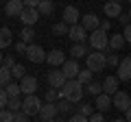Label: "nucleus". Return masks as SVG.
<instances>
[{
  "instance_id": "f257e3e1",
  "label": "nucleus",
  "mask_w": 131,
  "mask_h": 122,
  "mask_svg": "<svg viewBox=\"0 0 131 122\" xmlns=\"http://www.w3.org/2000/svg\"><path fill=\"white\" fill-rule=\"evenodd\" d=\"M59 92H61V98L70 100V103L74 105V103H79V100L83 98V94H85V85H81L77 79H68V81H66V85L59 89Z\"/></svg>"
},
{
  "instance_id": "f03ea898",
  "label": "nucleus",
  "mask_w": 131,
  "mask_h": 122,
  "mask_svg": "<svg viewBox=\"0 0 131 122\" xmlns=\"http://www.w3.org/2000/svg\"><path fill=\"white\" fill-rule=\"evenodd\" d=\"M85 63H88V70L101 72V70L107 68V55L101 52V50H94V52H90V55L85 57Z\"/></svg>"
},
{
  "instance_id": "7ed1b4c3",
  "label": "nucleus",
  "mask_w": 131,
  "mask_h": 122,
  "mask_svg": "<svg viewBox=\"0 0 131 122\" xmlns=\"http://www.w3.org/2000/svg\"><path fill=\"white\" fill-rule=\"evenodd\" d=\"M88 42H90V48L105 52V50H107V46H109V35L105 33V31H101V28H96V31H92V33H90Z\"/></svg>"
},
{
  "instance_id": "20e7f679",
  "label": "nucleus",
  "mask_w": 131,
  "mask_h": 122,
  "mask_svg": "<svg viewBox=\"0 0 131 122\" xmlns=\"http://www.w3.org/2000/svg\"><path fill=\"white\" fill-rule=\"evenodd\" d=\"M42 105H44V103H42V100H39L35 94L24 96V98H22V111L26 113L28 118H31V116H39V109H42Z\"/></svg>"
},
{
  "instance_id": "39448f33",
  "label": "nucleus",
  "mask_w": 131,
  "mask_h": 122,
  "mask_svg": "<svg viewBox=\"0 0 131 122\" xmlns=\"http://www.w3.org/2000/svg\"><path fill=\"white\" fill-rule=\"evenodd\" d=\"M46 55H48V52L44 50L39 44H28V48H26V59L31 61V63H42V61H46Z\"/></svg>"
},
{
  "instance_id": "423d86ee",
  "label": "nucleus",
  "mask_w": 131,
  "mask_h": 122,
  "mask_svg": "<svg viewBox=\"0 0 131 122\" xmlns=\"http://www.w3.org/2000/svg\"><path fill=\"white\" fill-rule=\"evenodd\" d=\"M68 37L72 39V44H85V39L90 37V33L81 26V24H74V26H70V31H68Z\"/></svg>"
},
{
  "instance_id": "0eeeda50",
  "label": "nucleus",
  "mask_w": 131,
  "mask_h": 122,
  "mask_svg": "<svg viewBox=\"0 0 131 122\" xmlns=\"http://www.w3.org/2000/svg\"><path fill=\"white\" fill-rule=\"evenodd\" d=\"M57 103H44L42 105V109H39V120L42 122H50V120H55L57 118Z\"/></svg>"
},
{
  "instance_id": "6e6552de",
  "label": "nucleus",
  "mask_w": 131,
  "mask_h": 122,
  "mask_svg": "<svg viewBox=\"0 0 131 122\" xmlns=\"http://www.w3.org/2000/svg\"><path fill=\"white\" fill-rule=\"evenodd\" d=\"M63 22L68 24V26L81 24V13H79V9H77V7H72V5H68V7L63 9Z\"/></svg>"
},
{
  "instance_id": "1a4fd4ad",
  "label": "nucleus",
  "mask_w": 131,
  "mask_h": 122,
  "mask_svg": "<svg viewBox=\"0 0 131 122\" xmlns=\"http://www.w3.org/2000/svg\"><path fill=\"white\" fill-rule=\"evenodd\" d=\"M66 81H68V79H66V74H63L61 70H57V68L48 72V85H50V87H55V89H61V87L66 85Z\"/></svg>"
},
{
  "instance_id": "9d476101",
  "label": "nucleus",
  "mask_w": 131,
  "mask_h": 122,
  "mask_svg": "<svg viewBox=\"0 0 131 122\" xmlns=\"http://www.w3.org/2000/svg\"><path fill=\"white\" fill-rule=\"evenodd\" d=\"M20 20H22L24 26H33V24L39 20V11L35 9V7H24L22 15H20Z\"/></svg>"
},
{
  "instance_id": "9b49d317",
  "label": "nucleus",
  "mask_w": 131,
  "mask_h": 122,
  "mask_svg": "<svg viewBox=\"0 0 131 122\" xmlns=\"http://www.w3.org/2000/svg\"><path fill=\"white\" fill-rule=\"evenodd\" d=\"M81 26H83L88 33H92V31H96V28L101 26V20H98L96 13H85V15H81Z\"/></svg>"
},
{
  "instance_id": "f8f14e48",
  "label": "nucleus",
  "mask_w": 131,
  "mask_h": 122,
  "mask_svg": "<svg viewBox=\"0 0 131 122\" xmlns=\"http://www.w3.org/2000/svg\"><path fill=\"white\" fill-rule=\"evenodd\" d=\"M129 98L131 96L127 94V92H120V89H118L116 94L112 96V105L116 109H120V111H127V109H129Z\"/></svg>"
},
{
  "instance_id": "ddd939ff",
  "label": "nucleus",
  "mask_w": 131,
  "mask_h": 122,
  "mask_svg": "<svg viewBox=\"0 0 131 122\" xmlns=\"http://www.w3.org/2000/svg\"><path fill=\"white\" fill-rule=\"evenodd\" d=\"M46 63H50L52 68H61L66 63V52L59 50V48H55V50H50L46 55Z\"/></svg>"
},
{
  "instance_id": "4468645a",
  "label": "nucleus",
  "mask_w": 131,
  "mask_h": 122,
  "mask_svg": "<svg viewBox=\"0 0 131 122\" xmlns=\"http://www.w3.org/2000/svg\"><path fill=\"white\" fill-rule=\"evenodd\" d=\"M61 72L66 74V79H77L81 72L79 63H77V59H66V63L61 66Z\"/></svg>"
},
{
  "instance_id": "2eb2a0df",
  "label": "nucleus",
  "mask_w": 131,
  "mask_h": 122,
  "mask_svg": "<svg viewBox=\"0 0 131 122\" xmlns=\"http://www.w3.org/2000/svg\"><path fill=\"white\" fill-rule=\"evenodd\" d=\"M24 11V2L22 0H9L5 5V13L9 15V18H20Z\"/></svg>"
},
{
  "instance_id": "dca6fc26",
  "label": "nucleus",
  "mask_w": 131,
  "mask_h": 122,
  "mask_svg": "<svg viewBox=\"0 0 131 122\" xmlns=\"http://www.w3.org/2000/svg\"><path fill=\"white\" fill-rule=\"evenodd\" d=\"M20 89H22V94L24 96H31V94H35V89H37V79L35 76H24L22 81H20Z\"/></svg>"
},
{
  "instance_id": "f3484780",
  "label": "nucleus",
  "mask_w": 131,
  "mask_h": 122,
  "mask_svg": "<svg viewBox=\"0 0 131 122\" xmlns=\"http://www.w3.org/2000/svg\"><path fill=\"white\" fill-rule=\"evenodd\" d=\"M118 70V79L120 81H131V57H125V59H120V66L116 68Z\"/></svg>"
},
{
  "instance_id": "a211bd4d",
  "label": "nucleus",
  "mask_w": 131,
  "mask_h": 122,
  "mask_svg": "<svg viewBox=\"0 0 131 122\" xmlns=\"http://www.w3.org/2000/svg\"><path fill=\"white\" fill-rule=\"evenodd\" d=\"M94 107H96L101 113H105L109 107H114V105H112V98H109V94H105V92H103V94H98L96 98H94Z\"/></svg>"
},
{
  "instance_id": "6ab92c4d",
  "label": "nucleus",
  "mask_w": 131,
  "mask_h": 122,
  "mask_svg": "<svg viewBox=\"0 0 131 122\" xmlns=\"http://www.w3.org/2000/svg\"><path fill=\"white\" fill-rule=\"evenodd\" d=\"M118 83H120V79L118 76H107V79L103 81V92L109 96H114L118 92Z\"/></svg>"
},
{
  "instance_id": "aec40b11",
  "label": "nucleus",
  "mask_w": 131,
  "mask_h": 122,
  "mask_svg": "<svg viewBox=\"0 0 131 122\" xmlns=\"http://www.w3.org/2000/svg\"><path fill=\"white\" fill-rule=\"evenodd\" d=\"M103 11H105V15H107V18H120V15H122L120 2H105Z\"/></svg>"
},
{
  "instance_id": "412c9836",
  "label": "nucleus",
  "mask_w": 131,
  "mask_h": 122,
  "mask_svg": "<svg viewBox=\"0 0 131 122\" xmlns=\"http://www.w3.org/2000/svg\"><path fill=\"white\" fill-rule=\"evenodd\" d=\"M122 46H125V35H122V33H114L112 37H109V46H107V50L118 52Z\"/></svg>"
},
{
  "instance_id": "4be33fe9",
  "label": "nucleus",
  "mask_w": 131,
  "mask_h": 122,
  "mask_svg": "<svg viewBox=\"0 0 131 122\" xmlns=\"http://www.w3.org/2000/svg\"><path fill=\"white\" fill-rule=\"evenodd\" d=\"M90 46H85V44H72V48H70V55H72V59H81V57H88L90 55Z\"/></svg>"
},
{
  "instance_id": "5701e85b",
  "label": "nucleus",
  "mask_w": 131,
  "mask_h": 122,
  "mask_svg": "<svg viewBox=\"0 0 131 122\" xmlns=\"http://www.w3.org/2000/svg\"><path fill=\"white\" fill-rule=\"evenodd\" d=\"M11 42H13V37H11V28L2 26V28H0V50L9 48V46H11Z\"/></svg>"
},
{
  "instance_id": "b1692460",
  "label": "nucleus",
  "mask_w": 131,
  "mask_h": 122,
  "mask_svg": "<svg viewBox=\"0 0 131 122\" xmlns=\"http://www.w3.org/2000/svg\"><path fill=\"white\" fill-rule=\"evenodd\" d=\"M33 39H35V31H33V26H22L20 42H24V44H33Z\"/></svg>"
},
{
  "instance_id": "393cba45",
  "label": "nucleus",
  "mask_w": 131,
  "mask_h": 122,
  "mask_svg": "<svg viewBox=\"0 0 131 122\" xmlns=\"http://www.w3.org/2000/svg\"><path fill=\"white\" fill-rule=\"evenodd\" d=\"M85 92H88L90 96H94V98H96L98 94H103V83H98V81H92L90 85H85Z\"/></svg>"
},
{
  "instance_id": "a878e982",
  "label": "nucleus",
  "mask_w": 131,
  "mask_h": 122,
  "mask_svg": "<svg viewBox=\"0 0 131 122\" xmlns=\"http://www.w3.org/2000/svg\"><path fill=\"white\" fill-rule=\"evenodd\" d=\"M37 11H39V15H50L52 11H55L52 0H42V2H39V7H37Z\"/></svg>"
},
{
  "instance_id": "bb28decb",
  "label": "nucleus",
  "mask_w": 131,
  "mask_h": 122,
  "mask_svg": "<svg viewBox=\"0 0 131 122\" xmlns=\"http://www.w3.org/2000/svg\"><path fill=\"white\" fill-rule=\"evenodd\" d=\"M11 70L9 68H5V66H0V87H7V85L11 83Z\"/></svg>"
},
{
  "instance_id": "cd10ccee",
  "label": "nucleus",
  "mask_w": 131,
  "mask_h": 122,
  "mask_svg": "<svg viewBox=\"0 0 131 122\" xmlns=\"http://www.w3.org/2000/svg\"><path fill=\"white\" fill-rule=\"evenodd\" d=\"M44 100H46V103H57V100H61V92H59V89H55V87H48Z\"/></svg>"
},
{
  "instance_id": "c85d7f7f",
  "label": "nucleus",
  "mask_w": 131,
  "mask_h": 122,
  "mask_svg": "<svg viewBox=\"0 0 131 122\" xmlns=\"http://www.w3.org/2000/svg\"><path fill=\"white\" fill-rule=\"evenodd\" d=\"M5 89H7V94H9V98H20V94H22L20 83H9Z\"/></svg>"
},
{
  "instance_id": "c756f323",
  "label": "nucleus",
  "mask_w": 131,
  "mask_h": 122,
  "mask_svg": "<svg viewBox=\"0 0 131 122\" xmlns=\"http://www.w3.org/2000/svg\"><path fill=\"white\" fill-rule=\"evenodd\" d=\"M105 55H107V66H109V68H118V66H120V57H118L116 52L105 50Z\"/></svg>"
},
{
  "instance_id": "7c9ffc66",
  "label": "nucleus",
  "mask_w": 131,
  "mask_h": 122,
  "mask_svg": "<svg viewBox=\"0 0 131 122\" xmlns=\"http://www.w3.org/2000/svg\"><path fill=\"white\" fill-rule=\"evenodd\" d=\"M57 111H59V113H70L72 111V103H70V100H66V98L57 100Z\"/></svg>"
},
{
  "instance_id": "2f4dec72",
  "label": "nucleus",
  "mask_w": 131,
  "mask_h": 122,
  "mask_svg": "<svg viewBox=\"0 0 131 122\" xmlns=\"http://www.w3.org/2000/svg\"><path fill=\"white\" fill-rule=\"evenodd\" d=\"M77 81H79L81 85H90L92 83V70H81L79 76H77Z\"/></svg>"
},
{
  "instance_id": "473e14b6",
  "label": "nucleus",
  "mask_w": 131,
  "mask_h": 122,
  "mask_svg": "<svg viewBox=\"0 0 131 122\" xmlns=\"http://www.w3.org/2000/svg\"><path fill=\"white\" fill-rule=\"evenodd\" d=\"M68 31H70V26H68L63 20H61V22H57L55 26H52V33H55V35H68Z\"/></svg>"
},
{
  "instance_id": "72a5a7b5",
  "label": "nucleus",
  "mask_w": 131,
  "mask_h": 122,
  "mask_svg": "<svg viewBox=\"0 0 131 122\" xmlns=\"http://www.w3.org/2000/svg\"><path fill=\"white\" fill-rule=\"evenodd\" d=\"M11 76L18 79V81H22L24 76H26V74H24V66H22V63H15V66L11 68Z\"/></svg>"
},
{
  "instance_id": "f704fd0d",
  "label": "nucleus",
  "mask_w": 131,
  "mask_h": 122,
  "mask_svg": "<svg viewBox=\"0 0 131 122\" xmlns=\"http://www.w3.org/2000/svg\"><path fill=\"white\" fill-rule=\"evenodd\" d=\"M7 109H9V111H13V113L22 111V100H20V98H9V103H7Z\"/></svg>"
},
{
  "instance_id": "c9c22d12",
  "label": "nucleus",
  "mask_w": 131,
  "mask_h": 122,
  "mask_svg": "<svg viewBox=\"0 0 131 122\" xmlns=\"http://www.w3.org/2000/svg\"><path fill=\"white\" fill-rule=\"evenodd\" d=\"M0 122H15V113L9 111V109H0Z\"/></svg>"
},
{
  "instance_id": "e433bc0d",
  "label": "nucleus",
  "mask_w": 131,
  "mask_h": 122,
  "mask_svg": "<svg viewBox=\"0 0 131 122\" xmlns=\"http://www.w3.org/2000/svg\"><path fill=\"white\" fill-rule=\"evenodd\" d=\"M77 113H81V116H85V118H90V116H92V105H90V103H81L79 105V111H77Z\"/></svg>"
},
{
  "instance_id": "4c0bfd02",
  "label": "nucleus",
  "mask_w": 131,
  "mask_h": 122,
  "mask_svg": "<svg viewBox=\"0 0 131 122\" xmlns=\"http://www.w3.org/2000/svg\"><path fill=\"white\" fill-rule=\"evenodd\" d=\"M7 103H9V94H7L5 87H0V109H5Z\"/></svg>"
},
{
  "instance_id": "58836bf2",
  "label": "nucleus",
  "mask_w": 131,
  "mask_h": 122,
  "mask_svg": "<svg viewBox=\"0 0 131 122\" xmlns=\"http://www.w3.org/2000/svg\"><path fill=\"white\" fill-rule=\"evenodd\" d=\"M2 66L11 70V68L15 66V57H13V55H7V57H5V61H2Z\"/></svg>"
},
{
  "instance_id": "ea45409f",
  "label": "nucleus",
  "mask_w": 131,
  "mask_h": 122,
  "mask_svg": "<svg viewBox=\"0 0 131 122\" xmlns=\"http://www.w3.org/2000/svg\"><path fill=\"white\" fill-rule=\"evenodd\" d=\"M88 120H90V122H105V118H103V113H101V111H94Z\"/></svg>"
},
{
  "instance_id": "a19ab883",
  "label": "nucleus",
  "mask_w": 131,
  "mask_h": 122,
  "mask_svg": "<svg viewBox=\"0 0 131 122\" xmlns=\"http://www.w3.org/2000/svg\"><path fill=\"white\" fill-rule=\"evenodd\" d=\"M68 122H90L85 116H81V113H74V116H70L68 118Z\"/></svg>"
},
{
  "instance_id": "79ce46f5",
  "label": "nucleus",
  "mask_w": 131,
  "mask_h": 122,
  "mask_svg": "<svg viewBox=\"0 0 131 122\" xmlns=\"http://www.w3.org/2000/svg\"><path fill=\"white\" fill-rule=\"evenodd\" d=\"M26 48H28V44H24V42L15 44V52H20V55H26Z\"/></svg>"
},
{
  "instance_id": "37998d69",
  "label": "nucleus",
  "mask_w": 131,
  "mask_h": 122,
  "mask_svg": "<svg viewBox=\"0 0 131 122\" xmlns=\"http://www.w3.org/2000/svg\"><path fill=\"white\" fill-rule=\"evenodd\" d=\"M101 31H105V33H109V31H112V22H109V20H101Z\"/></svg>"
},
{
  "instance_id": "c03bdc74",
  "label": "nucleus",
  "mask_w": 131,
  "mask_h": 122,
  "mask_svg": "<svg viewBox=\"0 0 131 122\" xmlns=\"http://www.w3.org/2000/svg\"><path fill=\"white\" fill-rule=\"evenodd\" d=\"M122 35H125V42H129V44H131V24H127V26H125Z\"/></svg>"
},
{
  "instance_id": "a18cd8bd",
  "label": "nucleus",
  "mask_w": 131,
  "mask_h": 122,
  "mask_svg": "<svg viewBox=\"0 0 131 122\" xmlns=\"http://www.w3.org/2000/svg\"><path fill=\"white\" fill-rule=\"evenodd\" d=\"M15 122H28V116L24 111H18L15 113Z\"/></svg>"
},
{
  "instance_id": "49530a36",
  "label": "nucleus",
  "mask_w": 131,
  "mask_h": 122,
  "mask_svg": "<svg viewBox=\"0 0 131 122\" xmlns=\"http://www.w3.org/2000/svg\"><path fill=\"white\" fill-rule=\"evenodd\" d=\"M22 2H24V7H35V9H37L42 0H22Z\"/></svg>"
},
{
  "instance_id": "de8ad7c7",
  "label": "nucleus",
  "mask_w": 131,
  "mask_h": 122,
  "mask_svg": "<svg viewBox=\"0 0 131 122\" xmlns=\"http://www.w3.org/2000/svg\"><path fill=\"white\" fill-rule=\"evenodd\" d=\"M118 22H120L122 26H127V24H131V22H129V15H127V13H122L120 18H118Z\"/></svg>"
},
{
  "instance_id": "09e8293b",
  "label": "nucleus",
  "mask_w": 131,
  "mask_h": 122,
  "mask_svg": "<svg viewBox=\"0 0 131 122\" xmlns=\"http://www.w3.org/2000/svg\"><path fill=\"white\" fill-rule=\"evenodd\" d=\"M125 113H127V118H125V120H127V122H131V109H127Z\"/></svg>"
},
{
  "instance_id": "8fccbe9b",
  "label": "nucleus",
  "mask_w": 131,
  "mask_h": 122,
  "mask_svg": "<svg viewBox=\"0 0 131 122\" xmlns=\"http://www.w3.org/2000/svg\"><path fill=\"white\" fill-rule=\"evenodd\" d=\"M112 122H127L125 118H116V120H112Z\"/></svg>"
},
{
  "instance_id": "3c124183",
  "label": "nucleus",
  "mask_w": 131,
  "mask_h": 122,
  "mask_svg": "<svg viewBox=\"0 0 131 122\" xmlns=\"http://www.w3.org/2000/svg\"><path fill=\"white\" fill-rule=\"evenodd\" d=\"M2 61H5V57H2V50H0V66H2Z\"/></svg>"
},
{
  "instance_id": "603ef678",
  "label": "nucleus",
  "mask_w": 131,
  "mask_h": 122,
  "mask_svg": "<svg viewBox=\"0 0 131 122\" xmlns=\"http://www.w3.org/2000/svg\"><path fill=\"white\" fill-rule=\"evenodd\" d=\"M109 2H122V0H109Z\"/></svg>"
},
{
  "instance_id": "864d4df0",
  "label": "nucleus",
  "mask_w": 131,
  "mask_h": 122,
  "mask_svg": "<svg viewBox=\"0 0 131 122\" xmlns=\"http://www.w3.org/2000/svg\"><path fill=\"white\" fill-rule=\"evenodd\" d=\"M127 15H129V22H131V11H129V13H127Z\"/></svg>"
},
{
  "instance_id": "5fc2aeb1",
  "label": "nucleus",
  "mask_w": 131,
  "mask_h": 122,
  "mask_svg": "<svg viewBox=\"0 0 131 122\" xmlns=\"http://www.w3.org/2000/svg\"><path fill=\"white\" fill-rule=\"evenodd\" d=\"M50 122H61V120H57V118H55V120H50Z\"/></svg>"
},
{
  "instance_id": "6e6d98bb",
  "label": "nucleus",
  "mask_w": 131,
  "mask_h": 122,
  "mask_svg": "<svg viewBox=\"0 0 131 122\" xmlns=\"http://www.w3.org/2000/svg\"><path fill=\"white\" fill-rule=\"evenodd\" d=\"M129 109H131V98H129Z\"/></svg>"
},
{
  "instance_id": "4d7b16f0",
  "label": "nucleus",
  "mask_w": 131,
  "mask_h": 122,
  "mask_svg": "<svg viewBox=\"0 0 131 122\" xmlns=\"http://www.w3.org/2000/svg\"><path fill=\"white\" fill-rule=\"evenodd\" d=\"M129 5H131V0H129Z\"/></svg>"
}]
</instances>
